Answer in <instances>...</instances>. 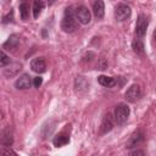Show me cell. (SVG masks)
I'll return each instance as SVG.
<instances>
[{"label":"cell","instance_id":"cell-8","mask_svg":"<svg viewBox=\"0 0 156 156\" xmlns=\"http://www.w3.org/2000/svg\"><path fill=\"white\" fill-rule=\"evenodd\" d=\"M30 68L35 73H44L46 71V62L43 57H35L30 61Z\"/></svg>","mask_w":156,"mask_h":156},{"label":"cell","instance_id":"cell-12","mask_svg":"<svg viewBox=\"0 0 156 156\" xmlns=\"http://www.w3.org/2000/svg\"><path fill=\"white\" fill-rule=\"evenodd\" d=\"M93 13L98 20L104 18L105 16V4L102 0H95L93 4Z\"/></svg>","mask_w":156,"mask_h":156},{"label":"cell","instance_id":"cell-9","mask_svg":"<svg viewBox=\"0 0 156 156\" xmlns=\"http://www.w3.org/2000/svg\"><path fill=\"white\" fill-rule=\"evenodd\" d=\"M18 44H20V37L17 34H11L7 38V40L2 44V49L7 50V51H13L17 49Z\"/></svg>","mask_w":156,"mask_h":156},{"label":"cell","instance_id":"cell-20","mask_svg":"<svg viewBox=\"0 0 156 156\" xmlns=\"http://www.w3.org/2000/svg\"><path fill=\"white\" fill-rule=\"evenodd\" d=\"M12 21H13V11H10L6 16L2 17V23H4V24H6V23H9V22H12Z\"/></svg>","mask_w":156,"mask_h":156},{"label":"cell","instance_id":"cell-24","mask_svg":"<svg viewBox=\"0 0 156 156\" xmlns=\"http://www.w3.org/2000/svg\"><path fill=\"white\" fill-rule=\"evenodd\" d=\"M27 1H28V0H22V2H27Z\"/></svg>","mask_w":156,"mask_h":156},{"label":"cell","instance_id":"cell-16","mask_svg":"<svg viewBox=\"0 0 156 156\" xmlns=\"http://www.w3.org/2000/svg\"><path fill=\"white\" fill-rule=\"evenodd\" d=\"M44 7H45V4H44L43 0H34L33 7H32L33 9V17L34 18H38L40 16L41 11L44 10Z\"/></svg>","mask_w":156,"mask_h":156},{"label":"cell","instance_id":"cell-22","mask_svg":"<svg viewBox=\"0 0 156 156\" xmlns=\"http://www.w3.org/2000/svg\"><path fill=\"white\" fill-rule=\"evenodd\" d=\"M145 152L143 151V150H134V151H130L129 152V155L130 156H135V155H144Z\"/></svg>","mask_w":156,"mask_h":156},{"label":"cell","instance_id":"cell-23","mask_svg":"<svg viewBox=\"0 0 156 156\" xmlns=\"http://www.w3.org/2000/svg\"><path fill=\"white\" fill-rule=\"evenodd\" d=\"M152 37H154V40L156 41V29L154 30V34H152Z\"/></svg>","mask_w":156,"mask_h":156},{"label":"cell","instance_id":"cell-2","mask_svg":"<svg viewBox=\"0 0 156 156\" xmlns=\"http://www.w3.org/2000/svg\"><path fill=\"white\" fill-rule=\"evenodd\" d=\"M129 112H130L129 107L126 104H118L115 108V121L117 122V124L119 126L126 124L129 117Z\"/></svg>","mask_w":156,"mask_h":156},{"label":"cell","instance_id":"cell-21","mask_svg":"<svg viewBox=\"0 0 156 156\" xmlns=\"http://www.w3.org/2000/svg\"><path fill=\"white\" fill-rule=\"evenodd\" d=\"M41 83H43V78L41 77H34L33 78V85L35 87V88H39L40 85H41Z\"/></svg>","mask_w":156,"mask_h":156},{"label":"cell","instance_id":"cell-19","mask_svg":"<svg viewBox=\"0 0 156 156\" xmlns=\"http://www.w3.org/2000/svg\"><path fill=\"white\" fill-rule=\"evenodd\" d=\"M7 63H11V61H10L9 56H7L4 51H1V52H0V66H1V67H5Z\"/></svg>","mask_w":156,"mask_h":156},{"label":"cell","instance_id":"cell-17","mask_svg":"<svg viewBox=\"0 0 156 156\" xmlns=\"http://www.w3.org/2000/svg\"><path fill=\"white\" fill-rule=\"evenodd\" d=\"M132 48H133L134 52L138 54V55H141V54H144V51H145L144 43H143L140 39H135V40L133 41V44H132Z\"/></svg>","mask_w":156,"mask_h":156},{"label":"cell","instance_id":"cell-15","mask_svg":"<svg viewBox=\"0 0 156 156\" xmlns=\"http://www.w3.org/2000/svg\"><path fill=\"white\" fill-rule=\"evenodd\" d=\"M98 82H99L100 85L106 87V88H112V87H115L116 83H117V80H116L115 78L107 77V76H99V77H98Z\"/></svg>","mask_w":156,"mask_h":156},{"label":"cell","instance_id":"cell-1","mask_svg":"<svg viewBox=\"0 0 156 156\" xmlns=\"http://www.w3.org/2000/svg\"><path fill=\"white\" fill-rule=\"evenodd\" d=\"M76 15H73L72 7H67L65 11V15L61 21V28L66 33H72L77 29V21H76Z\"/></svg>","mask_w":156,"mask_h":156},{"label":"cell","instance_id":"cell-3","mask_svg":"<svg viewBox=\"0 0 156 156\" xmlns=\"http://www.w3.org/2000/svg\"><path fill=\"white\" fill-rule=\"evenodd\" d=\"M132 15V10L130 7L127 5V4H118L115 9V18L118 21V22H123V21H127Z\"/></svg>","mask_w":156,"mask_h":156},{"label":"cell","instance_id":"cell-13","mask_svg":"<svg viewBox=\"0 0 156 156\" xmlns=\"http://www.w3.org/2000/svg\"><path fill=\"white\" fill-rule=\"evenodd\" d=\"M52 143H54V145L56 147H61V146H63V145H66V144L69 143V136L65 132H61V133H58V134H56L54 136Z\"/></svg>","mask_w":156,"mask_h":156},{"label":"cell","instance_id":"cell-10","mask_svg":"<svg viewBox=\"0 0 156 156\" xmlns=\"http://www.w3.org/2000/svg\"><path fill=\"white\" fill-rule=\"evenodd\" d=\"M112 128H113V118H112L111 113H107L102 118V122H101V126H100V134H106Z\"/></svg>","mask_w":156,"mask_h":156},{"label":"cell","instance_id":"cell-14","mask_svg":"<svg viewBox=\"0 0 156 156\" xmlns=\"http://www.w3.org/2000/svg\"><path fill=\"white\" fill-rule=\"evenodd\" d=\"M13 143V138H12V132L10 129V127L5 128L4 132H2V136H1V144L2 146H6V147H10Z\"/></svg>","mask_w":156,"mask_h":156},{"label":"cell","instance_id":"cell-7","mask_svg":"<svg viewBox=\"0 0 156 156\" xmlns=\"http://www.w3.org/2000/svg\"><path fill=\"white\" fill-rule=\"evenodd\" d=\"M144 141V133L141 130H135L130 138L127 141V149H132V147H136L139 144H141Z\"/></svg>","mask_w":156,"mask_h":156},{"label":"cell","instance_id":"cell-18","mask_svg":"<svg viewBox=\"0 0 156 156\" xmlns=\"http://www.w3.org/2000/svg\"><path fill=\"white\" fill-rule=\"evenodd\" d=\"M20 16L23 21H26L29 17V6L27 2H21L20 4Z\"/></svg>","mask_w":156,"mask_h":156},{"label":"cell","instance_id":"cell-5","mask_svg":"<svg viewBox=\"0 0 156 156\" xmlns=\"http://www.w3.org/2000/svg\"><path fill=\"white\" fill-rule=\"evenodd\" d=\"M124 98H126V100L129 101V102H135V101H138V100L141 98V89H140V87H139L138 84L130 85V87L127 89V91H126V94H124Z\"/></svg>","mask_w":156,"mask_h":156},{"label":"cell","instance_id":"cell-6","mask_svg":"<svg viewBox=\"0 0 156 156\" xmlns=\"http://www.w3.org/2000/svg\"><path fill=\"white\" fill-rule=\"evenodd\" d=\"M74 15L78 20V22H80L82 24H88L91 20V15L90 11L85 7V6H78L74 11Z\"/></svg>","mask_w":156,"mask_h":156},{"label":"cell","instance_id":"cell-4","mask_svg":"<svg viewBox=\"0 0 156 156\" xmlns=\"http://www.w3.org/2000/svg\"><path fill=\"white\" fill-rule=\"evenodd\" d=\"M147 26H149V20L145 15H140L136 20V23H135V35L141 39L145 37L146 34V30H147Z\"/></svg>","mask_w":156,"mask_h":156},{"label":"cell","instance_id":"cell-11","mask_svg":"<svg viewBox=\"0 0 156 156\" xmlns=\"http://www.w3.org/2000/svg\"><path fill=\"white\" fill-rule=\"evenodd\" d=\"M30 84H32V79H30V76L27 73L18 77L17 80L15 82V87L17 89H28L30 87Z\"/></svg>","mask_w":156,"mask_h":156}]
</instances>
